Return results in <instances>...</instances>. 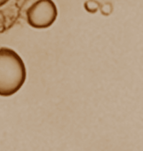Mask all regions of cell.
I'll return each instance as SVG.
<instances>
[{"instance_id": "obj_4", "label": "cell", "mask_w": 143, "mask_h": 151, "mask_svg": "<svg viewBox=\"0 0 143 151\" xmlns=\"http://www.w3.org/2000/svg\"><path fill=\"white\" fill-rule=\"evenodd\" d=\"M8 1H9V0H0V7L3 6L4 5H6Z\"/></svg>"}, {"instance_id": "obj_2", "label": "cell", "mask_w": 143, "mask_h": 151, "mask_svg": "<svg viewBox=\"0 0 143 151\" xmlns=\"http://www.w3.org/2000/svg\"><path fill=\"white\" fill-rule=\"evenodd\" d=\"M27 22L34 29H47L57 19L58 10L52 0H37L26 12Z\"/></svg>"}, {"instance_id": "obj_3", "label": "cell", "mask_w": 143, "mask_h": 151, "mask_svg": "<svg viewBox=\"0 0 143 151\" xmlns=\"http://www.w3.org/2000/svg\"><path fill=\"white\" fill-rule=\"evenodd\" d=\"M85 8L88 13H96L100 8V4L95 0H87L85 4Z\"/></svg>"}, {"instance_id": "obj_1", "label": "cell", "mask_w": 143, "mask_h": 151, "mask_svg": "<svg viewBox=\"0 0 143 151\" xmlns=\"http://www.w3.org/2000/svg\"><path fill=\"white\" fill-rule=\"evenodd\" d=\"M26 78L27 69L22 57L11 48H0V96L15 94Z\"/></svg>"}]
</instances>
